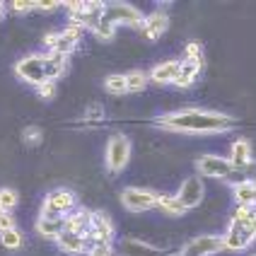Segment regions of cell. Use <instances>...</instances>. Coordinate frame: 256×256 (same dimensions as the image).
I'll list each match as a JSON object with an SVG mask.
<instances>
[{
  "label": "cell",
  "mask_w": 256,
  "mask_h": 256,
  "mask_svg": "<svg viewBox=\"0 0 256 256\" xmlns=\"http://www.w3.org/2000/svg\"><path fill=\"white\" fill-rule=\"evenodd\" d=\"M218 252H225L222 237H218V234H200V237H194L191 242H186L184 249L179 252V256H213Z\"/></svg>",
  "instance_id": "cell-9"
},
{
  "label": "cell",
  "mask_w": 256,
  "mask_h": 256,
  "mask_svg": "<svg viewBox=\"0 0 256 256\" xmlns=\"http://www.w3.org/2000/svg\"><path fill=\"white\" fill-rule=\"evenodd\" d=\"M232 220L242 222L244 228L256 237V208L254 206H237V208H234V213H232Z\"/></svg>",
  "instance_id": "cell-22"
},
{
  "label": "cell",
  "mask_w": 256,
  "mask_h": 256,
  "mask_svg": "<svg viewBox=\"0 0 256 256\" xmlns=\"http://www.w3.org/2000/svg\"><path fill=\"white\" fill-rule=\"evenodd\" d=\"M106 24H112V27H118V24H124V27H133V29H142V22H145V14L138 10V8H133V5H128V2H104V17H102Z\"/></svg>",
  "instance_id": "cell-3"
},
{
  "label": "cell",
  "mask_w": 256,
  "mask_h": 256,
  "mask_svg": "<svg viewBox=\"0 0 256 256\" xmlns=\"http://www.w3.org/2000/svg\"><path fill=\"white\" fill-rule=\"evenodd\" d=\"M63 230L78 232V234H85L87 237V230H90V210H85V208H75L72 213H68L63 218Z\"/></svg>",
  "instance_id": "cell-18"
},
{
  "label": "cell",
  "mask_w": 256,
  "mask_h": 256,
  "mask_svg": "<svg viewBox=\"0 0 256 256\" xmlns=\"http://www.w3.org/2000/svg\"><path fill=\"white\" fill-rule=\"evenodd\" d=\"M87 244H90V240H87L85 234L68 232V230H63V232L56 237V246L63 252V254H70V256L87 254Z\"/></svg>",
  "instance_id": "cell-14"
},
{
  "label": "cell",
  "mask_w": 256,
  "mask_h": 256,
  "mask_svg": "<svg viewBox=\"0 0 256 256\" xmlns=\"http://www.w3.org/2000/svg\"><path fill=\"white\" fill-rule=\"evenodd\" d=\"M174 196L182 200V206H184L186 210L198 208L200 203H203V196H206L203 179H200L198 174H196V176H186L184 182H182V186H179V191H176Z\"/></svg>",
  "instance_id": "cell-10"
},
{
  "label": "cell",
  "mask_w": 256,
  "mask_h": 256,
  "mask_svg": "<svg viewBox=\"0 0 256 256\" xmlns=\"http://www.w3.org/2000/svg\"><path fill=\"white\" fill-rule=\"evenodd\" d=\"M114 222L106 213H90V230H87V240L90 242H114Z\"/></svg>",
  "instance_id": "cell-11"
},
{
  "label": "cell",
  "mask_w": 256,
  "mask_h": 256,
  "mask_svg": "<svg viewBox=\"0 0 256 256\" xmlns=\"http://www.w3.org/2000/svg\"><path fill=\"white\" fill-rule=\"evenodd\" d=\"M56 44H58V32H48V34L44 36V46H46L48 51H54Z\"/></svg>",
  "instance_id": "cell-37"
},
{
  "label": "cell",
  "mask_w": 256,
  "mask_h": 256,
  "mask_svg": "<svg viewBox=\"0 0 256 256\" xmlns=\"http://www.w3.org/2000/svg\"><path fill=\"white\" fill-rule=\"evenodd\" d=\"M24 142H27V145H39V142H42V128L39 126L24 128Z\"/></svg>",
  "instance_id": "cell-33"
},
{
  "label": "cell",
  "mask_w": 256,
  "mask_h": 256,
  "mask_svg": "<svg viewBox=\"0 0 256 256\" xmlns=\"http://www.w3.org/2000/svg\"><path fill=\"white\" fill-rule=\"evenodd\" d=\"M14 75L27 82V85L39 87L42 82H46V70H44V54H32V56L20 58L14 63Z\"/></svg>",
  "instance_id": "cell-6"
},
{
  "label": "cell",
  "mask_w": 256,
  "mask_h": 256,
  "mask_svg": "<svg viewBox=\"0 0 256 256\" xmlns=\"http://www.w3.org/2000/svg\"><path fill=\"white\" fill-rule=\"evenodd\" d=\"M157 198H160V194H155L152 188H142V186H126L121 191V206L130 213L152 210L157 208Z\"/></svg>",
  "instance_id": "cell-5"
},
{
  "label": "cell",
  "mask_w": 256,
  "mask_h": 256,
  "mask_svg": "<svg viewBox=\"0 0 256 256\" xmlns=\"http://www.w3.org/2000/svg\"><path fill=\"white\" fill-rule=\"evenodd\" d=\"M232 198L237 206H256V182H240L232 186Z\"/></svg>",
  "instance_id": "cell-20"
},
{
  "label": "cell",
  "mask_w": 256,
  "mask_h": 256,
  "mask_svg": "<svg viewBox=\"0 0 256 256\" xmlns=\"http://www.w3.org/2000/svg\"><path fill=\"white\" fill-rule=\"evenodd\" d=\"M116 249L112 242H90L87 244V256H114Z\"/></svg>",
  "instance_id": "cell-28"
},
{
  "label": "cell",
  "mask_w": 256,
  "mask_h": 256,
  "mask_svg": "<svg viewBox=\"0 0 256 256\" xmlns=\"http://www.w3.org/2000/svg\"><path fill=\"white\" fill-rule=\"evenodd\" d=\"M254 242H256L254 234L244 228L242 222H237V220H232V218H230L228 232L222 234V246H225V252L240 254V252H244V249H249Z\"/></svg>",
  "instance_id": "cell-8"
},
{
  "label": "cell",
  "mask_w": 256,
  "mask_h": 256,
  "mask_svg": "<svg viewBox=\"0 0 256 256\" xmlns=\"http://www.w3.org/2000/svg\"><path fill=\"white\" fill-rule=\"evenodd\" d=\"M200 68H203V60H186V58H182V66H179V75L174 80V87H179V90L191 87L198 80Z\"/></svg>",
  "instance_id": "cell-17"
},
{
  "label": "cell",
  "mask_w": 256,
  "mask_h": 256,
  "mask_svg": "<svg viewBox=\"0 0 256 256\" xmlns=\"http://www.w3.org/2000/svg\"><path fill=\"white\" fill-rule=\"evenodd\" d=\"M228 160L232 162V167L234 170H240V167H244V164H249L254 157H252V142L244 140V138H240V140L232 142V148H230V155Z\"/></svg>",
  "instance_id": "cell-19"
},
{
  "label": "cell",
  "mask_w": 256,
  "mask_h": 256,
  "mask_svg": "<svg viewBox=\"0 0 256 256\" xmlns=\"http://www.w3.org/2000/svg\"><path fill=\"white\" fill-rule=\"evenodd\" d=\"M157 208L164 215H170V218H179V215L186 213V208L182 206V200L176 198V196H160L157 198Z\"/></svg>",
  "instance_id": "cell-24"
},
{
  "label": "cell",
  "mask_w": 256,
  "mask_h": 256,
  "mask_svg": "<svg viewBox=\"0 0 256 256\" xmlns=\"http://www.w3.org/2000/svg\"><path fill=\"white\" fill-rule=\"evenodd\" d=\"M12 10L14 12H32V10H34V0H32V2H24V0H17V2H12Z\"/></svg>",
  "instance_id": "cell-35"
},
{
  "label": "cell",
  "mask_w": 256,
  "mask_h": 256,
  "mask_svg": "<svg viewBox=\"0 0 256 256\" xmlns=\"http://www.w3.org/2000/svg\"><path fill=\"white\" fill-rule=\"evenodd\" d=\"M70 60L68 56L58 54V51H46L44 54V70H46V80H54L56 82L58 78H63L66 70H68Z\"/></svg>",
  "instance_id": "cell-15"
},
{
  "label": "cell",
  "mask_w": 256,
  "mask_h": 256,
  "mask_svg": "<svg viewBox=\"0 0 256 256\" xmlns=\"http://www.w3.org/2000/svg\"><path fill=\"white\" fill-rule=\"evenodd\" d=\"M102 118H104V106H102L100 102H94V104H90L85 109V124H100Z\"/></svg>",
  "instance_id": "cell-29"
},
{
  "label": "cell",
  "mask_w": 256,
  "mask_h": 256,
  "mask_svg": "<svg viewBox=\"0 0 256 256\" xmlns=\"http://www.w3.org/2000/svg\"><path fill=\"white\" fill-rule=\"evenodd\" d=\"M184 58L186 60H203V46H200V42H188L186 44Z\"/></svg>",
  "instance_id": "cell-31"
},
{
  "label": "cell",
  "mask_w": 256,
  "mask_h": 256,
  "mask_svg": "<svg viewBox=\"0 0 256 256\" xmlns=\"http://www.w3.org/2000/svg\"><path fill=\"white\" fill-rule=\"evenodd\" d=\"M78 208V200H75V194L68 191V188H56L51 191L42 203V218H66L68 213H72Z\"/></svg>",
  "instance_id": "cell-4"
},
{
  "label": "cell",
  "mask_w": 256,
  "mask_h": 256,
  "mask_svg": "<svg viewBox=\"0 0 256 256\" xmlns=\"http://www.w3.org/2000/svg\"><path fill=\"white\" fill-rule=\"evenodd\" d=\"M8 230H17V222H14L12 213H2L0 215V232H8Z\"/></svg>",
  "instance_id": "cell-34"
},
{
  "label": "cell",
  "mask_w": 256,
  "mask_h": 256,
  "mask_svg": "<svg viewBox=\"0 0 256 256\" xmlns=\"http://www.w3.org/2000/svg\"><path fill=\"white\" fill-rule=\"evenodd\" d=\"M167 29H170V17H167V12L155 10V12L148 14L145 22H142V36H145L148 42H157L162 34H167Z\"/></svg>",
  "instance_id": "cell-13"
},
{
  "label": "cell",
  "mask_w": 256,
  "mask_h": 256,
  "mask_svg": "<svg viewBox=\"0 0 256 256\" xmlns=\"http://www.w3.org/2000/svg\"><path fill=\"white\" fill-rule=\"evenodd\" d=\"M130 162V140L124 133H114L109 140H106V148H104V164H106V172L116 176L128 167Z\"/></svg>",
  "instance_id": "cell-2"
},
{
  "label": "cell",
  "mask_w": 256,
  "mask_h": 256,
  "mask_svg": "<svg viewBox=\"0 0 256 256\" xmlns=\"http://www.w3.org/2000/svg\"><path fill=\"white\" fill-rule=\"evenodd\" d=\"M104 90L109 94H128L126 92V75H106L104 78Z\"/></svg>",
  "instance_id": "cell-25"
},
{
  "label": "cell",
  "mask_w": 256,
  "mask_h": 256,
  "mask_svg": "<svg viewBox=\"0 0 256 256\" xmlns=\"http://www.w3.org/2000/svg\"><path fill=\"white\" fill-rule=\"evenodd\" d=\"M5 12H8V5H5V2H2V0H0V20H2V17H5Z\"/></svg>",
  "instance_id": "cell-38"
},
{
  "label": "cell",
  "mask_w": 256,
  "mask_h": 256,
  "mask_svg": "<svg viewBox=\"0 0 256 256\" xmlns=\"http://www.w3.org/2000/svg\"><path fill=\"white\" fill-rule=\"evenodd\" d=\"M114 249L118 256H172L167 252H162L160 246H152V244L142 242V240H133V237L118 240Z\"/></svg>",
  "instance_id": "cell-12"
},
{
  "label": "cell",
  "mask_w": 256,
  "mask_h": 256,
  "mask_svg": "<svg viewBox=\"0 0 256 256\" xmlns=\"http://www.w3.org/2000/svg\"><path fill=\"white\" fill-rule=\"evenodd\" d=\"M152 126L170 130V133H186V136H218L237 128V118L215 109H198L186 106L172 114H160L152 118Z\"/></svg>",
  "instance_id": "cell-1"
},
{
  "label": "cell",
  "mask_w": 256,
  "mask_h": 256,
  "mask_svg": "<svg viewBox=\"0 0 256 256\" xmlns=\"http://www.w3.org/2000/svg\"><path fill=\"white\" fill-rule=\"evenodd\" d=\"M36 232L42 234L44 240H54V242H56V237L63 232V218H42V215H39Z\"/></svg>",
  "instance_id": "cell-21"
},
{
  "label": "cell",
  "mask_w": 256,
  "mask_h": 256,
  "mask_svg": "<svg viewBox=\"0 0 256 256\" xmlns=\"http://www.w3.org/2000/svg\"><path fill=\"white\" fill-rule=\"evenodd\" d=\"M2 213H5V210H2V208H0V215H2Z\"/></svg>",
  "instance_id": "cell-39"
},
{
  "label": "cell",
  "mask_w": 256,
  "mask_h": 256,
  "mask_svg": "<svg viewBox=\"0 0 256 256\" xmlns=\"http://www.w3.org/2000/svg\"><path fill=\"white\" fill-rule=\"evenodd\" d=\"M150 82V75L145 70H128L126 72V92L128 94H138Z\"/></svg>",
  "instance_id": "cell-23"
},
{
  "label": "cell",
  "mask_w": 256,
  "mask_h": 256,
  "mask_svg": "<svg viewBox=\"0 0 256 256\" xmlns=\"http://www.w3.org/2000/svg\"><path fill=\"white\" fill-rule=\"evenodd\" d=\"M60 8V2H39V0H34V10H44V12H54Z\"/></svg>",
  "instance_id": "cell-36"
},
{
  "label": "cell",
  "mask_w": 256,
  "mask_h": 256,
  "mask_svg": "<svg viewBox=\"0 0 256 256\" xmlns=\"http://www.w3.org/2000/svg\"><path fill=\"white\" fill-rule=\"evenodd\" d=\"M179 66H182V60H162V63H157L155 68L148 72L150 82H155V85H174V80L179 75Z\"/></svg>",
  "instance_id": "cell-16"
},
{
  "label": "cell",
  "mask_w": 256,
  "mask_h": 256,
  "mask_svg": "<svg viewBox=\"0 0 256 256\" xmlns=\"http://www.w3.org/2000/svg\"><path fill=\"white\" fill-rule=\"evenodd\" d=\"M92 34H94V36H97L100 42H112V39H114V34H116V27H112V24H106V22L102 20L100 24H97V27L92 29Z\"/></svg>",
  "instance_id": "cell-30"
},
{
  "label": "cell",
  "mask_w": 256,
  "mask_h": 256,
  "mask_svg": "<svg viewBox=\"0 0 256 256\" xmlns=\"http://www.w3.org/2000/svg\"><path fill=\"white\" fill-rule=\"evenodd\" d=\"M0 244L5 246V249H22V244H24V237H22V232L20 230H8V232H0Z\"/></svg>",
  "instance_id": "cell-26"
},
{
  "label": "cell",
  "mask_w": 256,
  "mask_h": 256,
  "mask_svg": "<svg viewBox=\"0 0 256 256\" xmlns=\"http://www.w3.org/2000/svg\"><path fill=\"white\" fill-rule=\"evenodd\" d=\"M36 94H39L44 102H51L54 97H56V82H54V80H46V82H42V85L36 87Z\"/></svg>",
  "instance_id": "cell-32"
},
{
  "label": "cell",
  "mask_w": 256,
  "mask_h": 256,
  "mask_svg": "<svg viewBox=\"0 0 256 256\" xmlns=\"http://www.w3.org/2000/svg\"><path fill=\"white\" fill-rule=\"evenodd\" d=\"M196 172L198 176H206V179H220V182H228L230 174L234 172L232 162L228 157L220 155H200L196 160Z\"/></svg>",
  "instance_id": "cell-7"
},
{
  "label": "cell",
  "mask_w": 256,
  "mask_h": 256,
  "mask_svg": "<svg viewBox=\"0 0 256 256\" xmlns=\"http://www.w3.org/2000/svg\"><path fill=\"white\" fill-rule=\"evenodd\" d=\"M254 256H256V254H254Z\"/></svg>",
  "instance_id": "cell-40"
},
{
  "label": "cell",
  "mask_w": 256,
  "mask_h": 256,
  "mask_svg": "<svg viewBox=\"0 0 256 256\" xmlns=\"http://www.w3.org/2000/svg\"><path fill=\"white\" fill-rule=\"evenodd\" d=\"M17 200H20V196H17L14 188H8V186L0 188V208H2L5 213H12V208L17 206Z\"/></svg>",
  "instance_id": "cell-27"
}]
</instances>
